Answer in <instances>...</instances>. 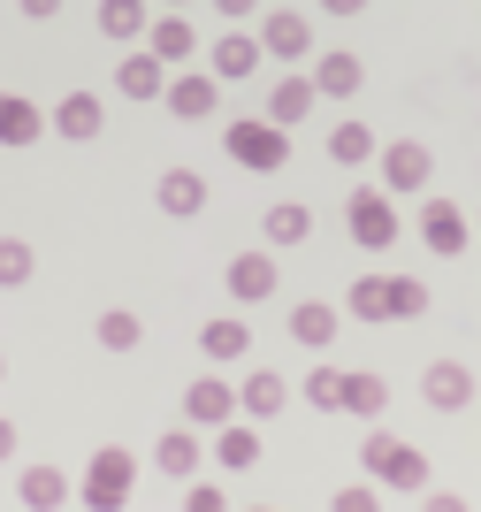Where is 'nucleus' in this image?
<instances>
[{
  "instance_id": "1",
  "label": "nucleus",
  "mask_w": 481,
  "mask_h": 512,
  "mask_svg": "<svg viewBox=\"0 0 481 512\" xmlns=\"http://www.w3.org/2000/svg\"><path fill=\"white\" fill-rule=\"evenodd\" d=\"M359 467H367V482H382V490H428V451H413L405 436H390V428H367Z\"/></svg>"
},
{
  "instance_id": "2",
  "label": "nucleus",
  "mask_w": 481,
  "mask_h": 512,
  "mask_svg": "<svg viewBox=\"0 0 481 512\" xmlns=\"http://www.w3.org/2000/svg\"><path fill=\"white\" fill-rule=\"evenodd\" d=\"M130 490H138V459H130L123 444H100V451H92V467H84V482H77L84 512H123Z\"/></svg>"
},
{
  "instance_id": "3",
  "label": "nucleus",
  "mask_w": 481,
  "mask_h": 512,
  "mask_svg": "<svg viewBox=\"0 0 481 512\" xmlns=\"http://www.w3.org/2000/svg\"><path fill=\"white\" fill-rule=\"evenodd\" d=\"M222 153H230L237 169H252V176H275L283 161H291V130L268 123V115H252V123H230V130H222Z\"/></svg>"
},
{
  "instance_id": "4",
  "label": "nucleus",
  "mask_w": 481,
  "mask_h": 512,
  "mask_svg": "<svg viewBox=\"0 0 481 512\" xmlns=\"http://www.w3.org/2000/svg\"><path fill=\"white\" fill-rule=\"evenodd\" d=\"M344 230H352L359 253H390V245H398V207H390V192H382V184H359V192L344 199Z\"/></svg>"
},
{
  "instance_id": "5",
  "label": "nucleus",
  "mask_w": 481,
  "mask_h": 512,
  "mask_svg": "<svg viewBox=\"0 0 481 512\" xmlns=\"http://www.w3.org/2000/svg\"><path fill=\"white\" fill-rule=\"evenodd\" d=\"M375 169H382V192H428L436 184V153L420 146V138H390L375 153Z\"/></svg>"
},
{
  "instance_id": "6",
  "label": "nucleus",
  "mask_w": 481,
  "mask_h": 512,
  "mask_svg": "<svg viewBox=\"0 0 481 512\" xmlns=\"http://www.w3.org/2000/svg\"><path fill=\"white\" fill-rule=\"evenodd\" d=\"M260 46H268V62H306L314 54V16L306 8H268L260 16Z\"/></svg>"
},
{
  "instance_id": "7",
  "label": "nucleus",
  "mask_w": 481,
  "mask_h": 512,
  "mask_svg": "<svg viewBox=\"0 0 481 512\" xmlns=\"http://www.w3.org/2000/svg\"><path fill=\"white\" fill-rule=\"evenodd\" d=\"M237 413H245V406H237V390L222 383V375H199V383L184 390V421L191 428H230Z\"/></svg>"
},
{
  "instance_id": "8",
  "label": "nucleus",
  "mask_w": 481,
  "mask_h": 512,
  "mask_svg": "<svg viewBox=\"0 0 481 512\" xmlns=\"http://www.w3.org/2000/svg\"><path fill=\"white\" fill-rule=\"evenodd\" d=\"M214 107H222V77H214V69H184V77H168V115L207 123Z\"/></svg>"
},
{
  "instance_id": "9",
  "label": "nucleus",
  "mask_w": 481,
  "mask_h": 512,
  "mask_svg": "<svg viewBox=\"0 0 481 512\" xmlns=\"http://www.w3.org/2000/svg\"><path fill=\"white\" fill-rule=\"evenodd\" d=\"M420 398H428L436 413L474 406V367H466V360H428V375H420Z\"/></svg>"
},
{
  "instance_id": "10",
  "label": "nucleus",
  "mask_w": 481,
  "mask_h": 512,
  "mask_svg": "<svg viewBox=\"0 0 481 512\" xmlns=\"http://www.w3.org/2000/svg\"><path fill=\"white\" fill-rule=\"evenodd\" d=\"M268 62V46H260V31H222V39L207 46V69L222 77V85H237V77H252V69Z\"/></svg>"
},
{
  "instance_id": "11",
  "label": "nucleus",
  "mask_w": 481,
  "mask_h": 512,
  "mask_svg": "<svg viewBox=\"0 0 481 512\" xmlns=\"http://www.w3.org/2000/svg\"><path fill=\"white\" fill-rule=\"evenodd\" d=\"M420 245L443 260H459L466 253V214L451 207V199H420Z\"/></svg>"
},
{
  "instance_id": "12",
  "label": "nucleus",
  "mask_w": 481,
  "mask_h": 512,
  "mask_svg": "<svg viewBox=\"0 0 481 512\" xmlns=\"http://www.w3.org/2000/svg\"><path fill=\"white\" fill-rule=\"evenodd\" d=\"M115 92H123V100H168V62L153 54V46L123 54V69H115Z\"/></svg>"
},
{
  "instance_id": "13",
  "label": "nucleus",
  "mask_w": 481,
  "mask_h": 512,
  "mask_svg": "<svg viewBox=\"0 0 481 512\" xmlns=\"http://www.w3.org/2000/svg\"><path fill=\"white\" fill-rule=\"evenodd\" d=\"M230 299H237V306L275 299V253H268V245H252V253L230 260Z\"/></svg>"
},
{
  "instance_id": "14",
  "label": "nucleus",
  "mask_w": 481,
  "mask_h": 512,
  "mask_svg": "<svg viewBox=\"0 0 481 512\" xmlns=\"http://www.w3.org/2000/svg\"><path fill=\"white\" fill-rule=\"evenodd\" d=\"M46 130H54V115H39V107L23 100V92H0V146H39Z\"/></svg>"
},
{
  "instance_id": "15",
  "label": "nucleus",
  "mask_w": 481,
  "mask_h": 512,
  "mask_svg": "<svg viewBox=\"0 0 481 512\" xmlns=\"http://www.w3.org/2000/svg\"><path fill=\"white\" fill-rule=\"evenodd\" d=\"M199 459H207V444H199V428H168L161 444H153V467H161L168 482H199Z\"/></svg>"
},
{
  "instance_id": "16",
  "label": "nucleus",
  "mask_w": 481,
  "mask_h": 512,
  "mask_svg": "<svg viewBox=\"0 0 481 512\" xmlns=\"http://www.w3.org/2000/svg\"><path fill=\"white\" fill-rule=\"evenodd\" d=\"M100 123H107L100 92H69V100L54 107V138H69V146H92V138H100Z\"/></svg>"
},
{
  "instance_id": "17",
  "label": "nucleus",
  "mask_w": 481,
  "mask_h": 512,
  "mask_svg": "<svg viewBox=\"0 0 481 512\" xmlns=\"http://www.w3.org/2000/svg\"><path fill=\"white\" fill-rule=\"evenodd\" d=\"M237 406H245V421H275V413L291 406V383L275 367H252L245 383H237Z\"/></svg>"
},
{
  "instance_id": "18",
  "label": "nucleus",
  "mask_w": 481,
  "mask_h": 512,
  "mask_svg": "<svg viewBox=\"0 0 481 512\" xmlns=\"http://www.w3.org/2000/svg\"><path fill=\"white\" fill-rule=\"evenodd\" d=\"M16 497H23V512H62V505H69V474L39 459V467L16 474Z\"/></svg>"
},
{
  "instance_id": "19",
  "label": "nucleus",
  "mask_w": 481,
  "mask_h": 512,
  "mask_svg": "<svg viewBox=\"0 0 481 512\" xmlns=\"http://www.w3.org/2000/svg\"><path fill=\"white\" fill-rule=\"evenodd\" d=\"M146 46L161 54V62H191V54H199V31H191L184 8H161V16H153V31H146Z\"/></svg>"
},
{
  "instance_id": "20",
  "label": "nucleus",
  "mask_w": 481,
  "mask_h": 512,
  "mask_svg": "<svg viewBox=\"0 0 481 512\" xmlns=\"http://www.w3.org/2000/svg\"><path fill=\"white\" fill-rule=\"evenodd\" d=\"M153 199H161V214H176V222H191V214L207 207V176H199V169H168L161 184H153Z\"/></svg>"
},
{
  "instance_id": "21",
  "label": "nucleus",
  "mask_w": 481,
  "mask_h": 512,
  "mask_svg": "<svg viewBox=\"0 0 481 512\" xmlns=\"http://www.w3.org/2000/svg\"><path fill=\"white\" fill-rule=\"evenodd\" d=\"M336 329H344V314H336L329 299H306V306H291V337L306 344V352H329V344H336Z\"/></svg>"
},
{
  "instance_id": "22",
  "label": "nucleus",
  "mask_w": 481,
  "mask_h": 512,
  "mask_svg": "<svg viewBox=\"0 0 481 512\" xmlns=\"http://www.w3.org/2000/svg\"><path fill=\"white\" fill-rule=\"evenodd\" d=\"M199 352H207L214 367H230V360H245V352H252V329L237 314H214L207 329H199Z\"/></svg>"
},
{
  "instance_id": "23",
  "label": "nucleus",
  "mask_w": 481,
  "mask_h": 512,
  "mask_svg": "<svg viewBox=\"0 0 481 512\" xmlns=\"http://www.w3.org/2000/svg\"><path fill=\"white\" fill-rule=\"evenodd\" d=\"M314 107H321V85H314V77H283V85L268 92V123L291 130V123H306Z\"/></svg>"
},
{
  "instance_id": "24",
  "label": "nucleus",
  "mask_w": 481,
  "mask_h": 512,
  "mask_svg": "<svg viewBox=\"0 0 481 512\" xmlns=\"http://www.w3.org/2000/svg\"><path fill=\"white\" fill-rule=\"evenodd\" d=\"M146 31H153V8H146V0H100V39L130 46V39H146Z\"/></svg>"
},
{
  "instance_id": "25",
  "label": "nucleus",
  "mask_w": 481,
  "mask_h": 512,
  "mask_svg": "<svg viewBox=\"0 0 481 512\" xmlns=\"http://www.w3.org/2000/svg\"><path fill=\"white\" fill-rule=\"evenodd\" d=\"M214 467L222 474H245V467H260V428H214Z\"/></svg>"
},
{
  "instance_id": "26",
  "label": "nucleus",
  "mask_w": 481,
  "mask_h": 512,
  "mask_svg": "<svg viewBox=\"0 0 481 512\" xmlns=\"http://www.w3.org/2000/svg\"><path fill=\"white\" fill-rule=\"evenodd\" d=\"M375 153H382V138L367 123H336L329 130V161H336V169H367Z\"/></svg>"
},
{
  "instance_id": "27",
  "label": "nucleus",
  "mask_w": 481,
  "mask_h": 512,
  "mask_svg": "<svg viewBox=\"0 0 481 512\" xmlns=\"http://www.w3.org/2000/svg\"><path fill=\"white\" fill-rule=\"evenodd\" d=\"M314 85H321V100H352V92L367 85V69H359V54H321Z\"/></svg>"
},
{
  "instance_id": "28",
  "label": "nucleus",
  "mask_w": 481,
  "mask_h": 512,
  "mask_svg": "<svg viewBox=\"0 0 481 512\" xmlns=\"http://www.w3.org/2000/svg\"><path fill=\"white\" fill-rule=\"evenodd\" d=\"M260 237H268V245H306V237H314V214L298 207V199H275L268 222H260Z\"/></svg>"
},
{
  "instance_id": "29",
  "label": "nucleus",
  "mask_w": 481,
  "mask_h": 512,
  "mask_svg": "<svg viewBox=\"0 0 481 512\" xmlns=\"http://www.w3.org/2000/svg\"><path fill=\"white\" fill-rule=\"evenodd\" d=\"M92 337H100V352H138V337H146V321L130 314V306H107V314L92 321Z\"/></svg>"
},
{
  "instance_id": "30",
  "label": "nucleus",
  "mask_w": 481,
  "mask_h": 512,
  "mask_svg": "<svg viewBox=\"0 0 481 512\" xmlns=\"http://www.w3.org/2000/svg\"><path fill=\"white\" fill-rule=\"evenodd\" d=\"M382 406H390V383L359 367L352 383H344V413H359V421H382Z\"/></svg>"
},
{
  "instance_id": "31",
  "label": "nucleus",
  "mask_w": 481,
  "mask_h": 512,
  "mask_svg": "<svg viewBox=\"0 0 481 512\" xmlns=\"http://www.w3.org/2000/svg\"><path fill=\"white\" fill-rule=\"evenodd\" d=\"M344 306H352V321H398L390 314V276H359Z\"/></svg>"
},
{
  "instance_id": "32",
  "label": "nucleus",
  "mask_w": 481,
  "mask_h": 512,
  "mask_svg": "<svg viewBox=\"0 0 481 512\" xmlns=\"http://www.w3.org/2000/svg\"><path fill=\"white\" fill-rule=\"evenodd\" d=\"M31 268H39V253H31L23 237H0V291H23Z\"/></svg>"
},
{
  "instance_id": "33",
  "label": "nucleus",
  "mask_w": 481,
  "mask_h": 512,
  "mask_svg": "<svg viewBox=\"0 0 481 512\" xmlns=\"http://www.w3.org/2000/svg\"><path fill=\"white\" fill-rule=\"evenodd\" d=\"M344 383H352L344 367H314V375H306V406H321V413H344Z\"/></svg>"
},
{
  "instance_id": "34",
  "label": "nucleus",
  "mask_w": 481,
  "mask_h": 512,
  "mask_svg": "<svg viewBox=\"0 0 481 512\" xmlns=\"http://www.w3.org/2000/svg\"><path fill=\"white\" fill-rule=\"evenodd\" d=\"M390 314L420 321V314H428V283H420V276H390Z\"/></svg>"
},
{
  "instance_id": "35",
  "label": "nucleus",
  "mask_w": 481,
  "mask_h": 512,
  "mask_svg": "<svg viewBox=\"0 0 481 512\" xmlns=\"http://www.w3.org/2000/svg\"><path fill=\"white\" fill-rule=\"evenodd\" d=\"M329 512H382V482H352V490H336Z\"/></svg>"
},
{
  "instance_id": "36",
  "label": "nucleus",
  "mask_w": 481,
  "mask_h": 512,
  "mask_svg": "<svg viewBox=\"0 0 481 512\" xmlns=\"http://www.w3.org/2000/svg\"><path fill=\"white\" fill-rule=\"evenodd\" d=\"M184 512H230V490H214V482H191V490H184Z\"/></svg>"
},
{
  "instance_id": "37",
  "label": "nucleus",
  "mask_w": 481,
  "mask_h": 512,
  "mask_svg": "<svg viewBox=\"0 0 481 512\" xmlns=\"http://www.w3.org/2000/svg\"><path fill=\"white\" fill-rule=\"evenodd\" d=\"M420 512H474V505H466L459 490H428V497H420Z\"/></svg>"
},
{
  "instance_id": "38",
  "label": "nucleus",
  "mask_w": 481,
  "mask_h": 512,
  "mask_svg": "<svg viewBox=\"0 0 481 512\" xmlns=\"http://www.w3.org/2000/svg\"><path fill=\"white\" fill-rule=\"evenodd\" d=\"M16 8H23L31 23H54V16H62V0H16Z\"/></svg>"
},
{
  "instance_id": "39",
  "label": "nucleus",
  "mask_w": 481,
  "mask_h": 512,
  "mask_svg": "<svg viewBox=\"0 0 481 512\" xmlns=\"http://www.w3.org/2000/svg\"><path fill=\"white\" fill-rule=\"evenodd\" d=\"M252 8H260V0H214V16H230V23H245Z\"/></svg>"
},
{
  "instance_id": "40",
  "label": "nucleus",
  "mask_w": 481,
  "mask_h": 512,
  "mask_svg": "<svg viewBox=\"0 0 481 512\" xmlns=\"http://www.w3.org/2000/svg\"><path fill=\"white\" fill-rule=\"evenodd\" d=\"M16 459V421H0V467Z\"/></svg>"
},
{
  "instance_id": "41",
  "label": "nucleus",
  "mask_w": 481,
  "mask_h": 512,
  "mask_svg": "<svg viewBox=\"0 0 481 512\" xmlns=\"http://www.w3.org/2000/svg\"><path fill=\"white\" fill-rule=\"evenodd\" d=\"M321 8H329V16H359V8H367V0H321Z\"/></svg>"
},
{
  "instance_id": "42",
  "label": "nucleus",
  "mask_w": 481,
  "mask_h": 512,
  "mask_svg": "<svg viewBox=\"0 0 481 512\" xmlns=\"http://www.w3.org/2000/svg\"><path fill=\"white\" fill-rule=\"evenodd\" d=\"M168 8H191V0H168Z\"/></svg>"
},
{
  "instance_id": "43",
  "label": "nucleus",
  "mask_w": 481,
  "mask_h": 512,
  "mask_svg": "<svg viewBox=\"0 0 481 512\" xmlns=\"http://www.w3.org/2000/svg\"><path fill=\"white\" fill-rule=\"evenodd\" d=\"M0 375H8V360H0Z\"/></svg>"
},
{
  "instance_id": "44",
  "label": "nucleus",
  "mask_w": 481,
  "mask_h": 512,
  "mask_svg": "<svg viewBox=\"0 0 481 512\" xmlns=\"http://www.w3.org/2000/svg\"><path fill=\"white\" fill-rule=\"evenodd\" d=\"M252 512H268V505H252Z\"/></svg>"
}]
</instances>
